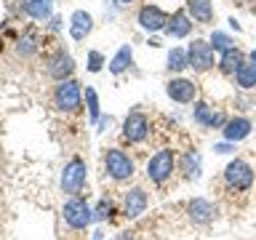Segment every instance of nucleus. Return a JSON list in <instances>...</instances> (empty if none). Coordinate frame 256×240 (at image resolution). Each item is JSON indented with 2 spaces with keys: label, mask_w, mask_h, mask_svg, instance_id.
<instances>
[{
  "label": "nucleus",
  "mask_w": 256,
  "mask_h": 240,
  "mask_svg": "<svg viewBox=\"0 0 256 240\" xmlns=\"http://www.w3.org/2000/svg\"><path fill=\"white\" fill-rule=\"evenodd\" d=\"M166 94L179 104H192L198 99V83H192L187 78H174V80H168Z\"/></svg>",
  "instance_id": "10"
},
{
  "label": "nucleus",
  "mask_w": 256,
  "mask_h": 240,
  "mask_svg": "<svg viewBox=\"0 0 256 240\" xmlns=\"http://www.w3.org/2000/svg\"><path fill=\"white\" fill-rule=\"evenodd\" d=\"M104 174H107L112 182H128L136 174L134 158L128 155V152L118 150V147L107 150L104 152Z\"/></svg>",
  "instance_id": "1"
},
{
  "label": "nucleus",
  "mask_w": 256,
  "mask_h": 240,
  "mask_svg": "<svg viewBox=\"0 0 256 240\" xmlns=\"http://www.w3.org/2000/svg\"><path fill=\"white\" fill-rule=\"evenodd\" d=\"M187 216L192 224H211L216 219V206L206 198H192L187 203Z\"/></svg>",
  "instance_id": "11"
},
{
  "label": "nucleus",
  "mask_w": 256,
  "mask_h": 240,
  "mask_svg": "<svg viewBox=\"0 0 256 240\" xmlns=\"http://www.w3.org/2000/svg\"><path fill=\"white\" fill-rule=\"evenodd\" d=\"M51 11H54V0H24V14L32 16L35 22L51 19Z\"/></svg>",
  "instance_id": "19"
},
{
  "label": "nucleus",
  "mask_w": 256,
  "mask_h": 240,
  "mask_svg": "<svg viewBox=\"0 0 256 240\" xmlns=\"http://www.w3.org/2000/svg\"><path fill=\"white\" fill-rule=\"evenodd\" d=\"M166 24H168V14L163 11V8H158V6H142V11H139V27L142 30L160 32V30H166Z\"/></svg>",
  "instance_id": "13"
},
{
  "label": "nucleus",
  "mask_w": 256,
  "mask_h": 240,
  "mask_svg": "<svg viewBox=\"0 0 256 240\" xmlns=\"http://www.w3.org/2000/svg\"><path fill=\"white\" fill-rule=\"evenodd\" d=\"M120 3H134V0H120Z\"/></svg>",
  "instance_id": "35"
},
{
  "label": "nucleus",
  "mask_w": 256,
  "mask_h": 240,
  "mask_svg": "<svg viewBox=\"0 0 256 240\" xmlns=\"http://www.w3.org/2000/svg\"><path fill=\"white\" fill-rule=\"evenodd\" d=\"M190 67V54L184 48H171L168 51V70L171 72H184Z\"/></svg>",
  "instance_id": "24"
},
{
  "label": "nucleus",
  "mask_w": 256,
  "mask_h": 240,
  "mask_svg": "<svg viewBox=\"0 0 256 240\" xmlns=\"http://www.w3.org/2000/svg\"><path fill=\"white\" fill-rule=\"evenodd\" d=\"M94 240H102V232H94Z\"/></svg>",
  "instance_id": "34"
},
{
  "label": "nucleus",
  "mask_w": 256,
  "mask_h": 240,
  "mask_svg": "<svg viewBox=\"0 0 256 240\" xmlns=\"http://www.w3.org/2000/svg\"><path fill=\"white\" fill-rule=\"evenodd\" d=\"M224 184L230 190H238V192H246L254 187V168L246 163V160L235 158L232 163H227L224 168Z\"/></svg>",
  "instance_id": "5"
},
{
  "label": "nucleus",
  "mask_w": 256,
  "mask_h": 240,
  "mask_svg": "<svg viewBox=\"0 0 256 240\" xmlns=\"http://www.w3.org/2000/svg\"><path fill=\"white\" fill-rule=\"evenodd\" d=\"M230 27L235 30V32H240V24H238V19H230Z\"/></svg>",
  "instance_id": "32"
},
{
  "label": "nucleus",
  "mask_w": 256,
  "mask_h": 240,
  "mask_svg": "<svg viewBox=\"0 0 256 240\" xmlns=\"http://www.w3.org/2000/svg\"><path fill=\"white\" fill-rule=\"evenodd\" d=\"M80 99H83V91H80V83L78 80H59V86H56V91H54V104H56V110H62V112H75L80 107Z\"/></svg>",
  "instance_id": "6"
},
{
  "label": "nucleus",
  "mask_w": 256,
  "mask_h": 240,
  "mask_svg": "<svg viewBox=\"0 0 256 240\" xmlns=\"http://www.w3.org/2000/svg\"><path fill=\"white\" fill-rule=\"evenodd\" d=\"M182 174H184V179H192V182L200 179V155L195 150L182 155Z\"/></svg>",
  "instance_id": "22"
},
{
  "label": "nucleus",
  "mask_w": 256,
  "mask_h": 240,
  "mask_svg": "<svg viewBox=\"0 0 256 240\" xmlns=\"http://www.w3.org/2000/svg\"><path fill=\"white\" fill-rule=\"evenodd\" d=\"M38 40H40L38 32H35V30H27V32L19 38V43H16V54H19V56H32V54L40 48Z\"/></svg>",
  "instance_id": "23"
},
{
  "label": "nucleus",
  "mask_w": 256,
  "mask_h": 240,
  "mask_svg": "<svg viewBox=\"0 0 256 240\" xmlns=\"http://www.w3.org/2000/svg\"><path fill=\"white\" fill-rule=\"evenodd\" d=\"M208 43H211L214 51H222V54L230 51V48H235V40H232L227 32H219V30H216L214 35H211V40H208Z\"/></svg>",
  "instance_id": "26"
},
{
  "label": "nucleus",
  "mask_w": 256,
  "mask_h": 240,
  "mask_svg": "<svg viewBox=\"0 0 256 240\" xmlns=\"http://www.w3.org/2000/svg\"><path fill=\"white\" fill-rule=\"evenodd\" d=\"M248 62L254 64V70H256V51H251V56H248Z\"/></svg>",
  "instance_id": "33"
},
{
  "label": "nucleus",
  "mask_w": 256,
  "mask_h": 240,
  "mask_svg": "<svg viewBox=\"0 0 256 240\" xmlns=\"http://www.w3.org/2000/svg\"><path fill=\"white\" fill-rule=\"evenodd\" d=\"M115 240H134V235H131V232H120Z\"/></svg>",
  "instance_id": "31"
},
{
  "label": "nucleus",
  "mask_w": 256,
  "mask_h": 240,
  "mask_svg": "<svg viewBox=\"0 0 256 240\" xmlns=\"http://www.w3.org/2000/svg\"><path fill=\"white\" fill-rule=\"evenodd\" d=\"M254 14H256V6H254Z\"/></svg>",
  "instance_id": "36"
},
{
  "label": "nucleus",
  "mask_w": 256,
  "mask_h": 240,
  "mask_svg": "<svg viewBox=\"0 0 256 240\" xmlns=\"http://www.w3.org/2000/svg\"><path fill=\"white\" fill-rule=\"evenodd\" d=\"M150 136V118L144 112H131L123 120V139L128 144H142Z\"/></svg>",
  "instance_id": "7"
},
{
  "label": "nucleus",
  "mask_w": 256,
  "mask_h": 240,
  "mask_svg": "<svg viewBox=\"0 0 256 240\" xmlns=\"http://www.w3.org/2000/svg\"><path fill=\"white\" fill-rule=\"evenodd\" d=\"M86 179H88V166L83 158H72L64 163V171H62V192L67 195H80L86 187Z\"/></svg>",
  "instance_id": "3"
},
{
  "label": "nucleus",
  "mask_w": 256,
  "mask_h": 240,
  "mask_svg": "<svg viewBox=\"0 0 256 240\" xmlns=\"http://www.w3.org/2000/svg\"><path fill=\"white\" fill-rule=\"evenodd\" d=\"M192 118H195V123L203 126V128H224V123H227L224 112H216L211 104H206V102H195Z\"/></svg>",
  "instance_id": "12"
},
{
  "label": "nucleus",
  "mask_w": 256,
  "mask_h": 240,
  "mask_svg": "<svg viewBox=\"0 0 256 240\" xmlns=\"http://www.w3.org/2000/svg\"><path fill=\"white\" fill-rule=\"evenodd\" d=\"M72 72H75V59L64 51H56L51 59H48V75H51L54 80H67Z\"/></svg>",
  "instance_id": "14"
},
{
  "label": "nucleus",
  "mask_w": 256,
  "mask_h": 240,
  "mask_svg": "<svg viewBox=\"0 0 256 240\" xmlns=\"http://www.w3.org/2000/svg\"><path fill=\"white\" fill-rule=\"evenodd\" d=\"M187 54H190V67L195 72H208L214 67V48L208 40H192Z\"/></svg>",
  "instance_id": "8"
},
{
  "label": "nucleus",
  "mask_w": 256,
  "mask_h": 240,
  "mask_svg": "<svg viewBox=\"0 0 256 240\" xmlns=\"http://www.w3.org/2000/svg\"><path fill=\"white\" fill-rule=\"evenodd\" d=\"M187 14H190V19L208 24L214 19V6H211V0H187Z\"/></svg>",
  "instance_id": "18"
},
{
  "label": "nucleus",
  "mask_w": 256,
  "mask_h": 240,
  "mask_svg": "<svg viewBox=\"0 0 256 240\" xmlns=\"http://www.w3.org/2000/svg\"><path fill=\"white\" fill-rule=\"evenodd\" d=\"M176 171V155L174 150H158L147 163V179L152 184H166Z\"/></svg>",
  "instance_id": "4"
},
{
  "label": "nucleus",
  "mask_w": 256,
  "mask_h": 240,
  "mask_svg": "<svg viewBox=\"0 0 256 240\" xmlns=\"http://www.w3.org/2000/svg\"><path fill=\"white\" fill-rule=\"evenodd\" d=\"M131 62H134V48L131 46H120L118 54L112 56V62H110V72L112 75H120V72H126L128 67H131Z\"/></svg>",
  "instance_id": "21"
},
{
  "label": "nucleus",
  "mask_w": 256,
  "mask_h": 240,
  "mask_svg": "<svg viewBox=\"0 0 256 240\" xmlns=\"http://www.w3.org/2000/svg\"><path fill=\"white\" fill-rule=\"evenodd\" d=\"M0 182H3V176H0Z\"/></svg>",
  "instance_id": "37"
},
{
  "label": "nucleus",
  "mask_w": 256,
  "mask_h": 240,
  "mask_svg": "<svg viewBox=\"0 0 256 240\" xmlns=\"http://www.w3.org/2000/svg\"><path fill=\"white\" fill-rule=\"evenodd\" d=\"M110 216H112V203L110 200H102V203L94 208V222H104V219H110Z\"/></svg>",
  "instance_id": "28"
},
{
  "label": "nucleus",
  "mask_w": 256,
  "mask_h": 240,
  "mask_svg": "<svg viewBox=\"0 0 256 240\" xmlns=\"http://www.w3.org/2000/svg\"><path fill=\"white\" fill-rule=\"evenodd\" d=\"M86 104H88V115H91V123H99V96H96L94 88H86Z\"/></svg>",
  "instance_id": "27"
},
{
  "label": "nucleus",
  "mask_w": 256,
  "mask_h": 240,
  "mask_svg": "<svg viewBox=\"0 0 256 240\" xmlns=\"http://www.w3.org/2000/svg\"><path fill=\"white\" fill-rule=\"evenodd\" d=\"M91 30H94L91 14H88V11H75V14H72V19H70V35H72V40H86L88 35H91Z\"/></svg>",
  "instance_id": "17"
},
{
  "label": "nucleus",
  "mask_w": 256,
  "mask_h": 240,
  "mask_svg": "<svg viewBox=\"0 0 256 240\" xmlns=\"http://www.w3.org/2000/svg\"><path fill=\"white\" fill-rule=\"evenodd\" d=\"M214 150L219 152V155H227V152H232V150H235V144H232V142H224V144H216Z\"/></svg>",
  "instance_id": "30"
},
{
  "label": "nucleus",
  "mask_w": 256,
  "mask_h": 240,
  "mask_svg": "<svg viewBox=\"0 0 256 240\" xmlns=\"http://www.w3.org/2000/svg\"><path fill=\"white\" fill-rule=\"evenodd\" d=\"M102 64H104V56H102L99 51H91V54H88V72H99Z\"/></svg>",
  "instance_id": "29"
},
{
  "label": "nucleus",
  "mask_w": 256,
  "mask_h": 240,
  "mask_svg": "<svg viewBox=\"0 0 256 240\" xmlns=\"http://www.w3.org/2000/svg\"><path fill=\"white\" fill-rule=\"evenodd\" d=\"M235 80H238L240 88H254L256 86V70H254V64L251 62L240 64V70L235 72Z\"/></svg>",
  "instance_id": "25"
},
{
  "label": "nucleus",
  "mask_w": 256,
  "mask_h": 240,
  "mask_svg": "<svg viewBox=\"0 0 256 240\" xmlns=\"http://www.w3.org/2000/svg\"><path fill=\"white\" fill-rule=\"evenodd\" d=\"M240 64H246V56L238 51V48H230V51L222 54L219 59V70L224 72V75H235V72L240 70Z\"/></svg>",
  "instance_id": "20"
},
{
  "label": "nucleus",
  "mask_w": 256,
  "mask_h": 240,
  "mask_svg": "<svg viewBox=\"0 0 256 240\" xmlns=\"http://www.w3.org/2000/svg\"><path fill=\"white\" fill-rule=\"evenodd\" d=\"M147 206H150L147 190L144 187H131L123 198V216L126 219H136V216H142L144 211H147Z\"/></svg>",
  "instance_id": "9"
},
{
  "label": "nucleus",
  "mask_w": 256,
  "mask_h": 240,
  "mask_svg": "<svg viewBox=\"0 0 256 240\" xmlns=\"http://www.w3.org/2000/svg\"><path fill=\"white\" fill-rule=\"evenodd\" d=\"M251 128H254V123L248 118H230L227 123H224L222 134H224V139H227V142L238 144V142H243L246 136H251Z\"/></svg>",
  "instance_id": "15"
},
{
  "label": "nucleus",
  "mask_w": 256,
  "mask_h": 240,
  "mask_svg": "<svg viewBox=\"0 0 256 240\" xmlns=\"http://www.w3.org/2000/svg\"><path fill=\"white\" fill-rule=\"evenodd\" d=\"M62 219H64V224H67L70 230H88L91 222H94V208L88 206L83 198L72 195L67 203H64V208H62Z\"/></svg>",
  "instance_id": "2"
},
{
  "label": "nucleus",
  "mask_w": 256,
  "mask_h": 240,
  "mask_svg": "<svg viewBox=\"0 0 256 240\" xmlns=\"http://www.w3.org/2000/svg\"><path fill=\"white\" fill-rule=\"evenodd\" d=\"M192 32V19L187 11H176L168 16V24H166V35L168 38H187Z\"/></svg>",
  "instance_id": "16"
}]
</instances>
